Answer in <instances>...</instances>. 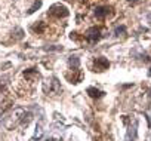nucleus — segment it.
Segmentation results:
<instances>
[{
  "instance_id": "0eeeda50",
  "label": "nucleus",
  "mask_w": 151,
  "mask_h": 141,
  "mask_svg": "<svg viewBox=\"0 0 151 141\" xmlns=\"http://www.w3.org/2000/svg\"><path fill=\"white\" fill-rule=\"evenodd\" d=\"M79 64H80V61H79L77 56H70V65L73 67V70H77Z\"/></svg>"
},
{
  "instance_id": "9d476101",
  "label": "nucleus",
  "mask_w": 151,
  "mask_h": 141,
  "mask_svg": "<svg viewBox=\"0 0 151 141\" xmlns=\"http://www.w3.org/2000/svg\"><path fill=\"white\" fill-rule=\"evenodd\" d=\"M148 74H150V76H151V70H150V73H148Z\"/></svg>"
},
{
  "instance_id": "7ed1b4c3",
  "label": "nucleus",
  "mask_w": 151,
  "mask_h": 141,
  "mask_svg": "<svg viewBox=\"0 0 151 141\" xmlns=\"http://www.w3.org/2000/svg\"><path fill=\"white\" fill-rule=\"evenodd\" d=\"M108 67H110V61L107 58L99 56L93 59V72H105Z\"/></svg>"
},
{
  "instance_id": "1a4fd4ad",
  "label": "nucleus",
  "mask_w": 151,
  "mask_h": 141,
  "mask_svg": "<svg viewBox=\"0 0 151 141\" xmlns=\"http://www.w3.org/2000/svg\"><path fill=\"white\" fill-rule=\"evenodd\" d=\"M124 27H119V28H116V36H120L122 33H124Z\"/></svg>"
},
{
  "instance_id": "f257e3e1",
  "label": "nucleus",
  "mask_w": 151,
  "mask_h": 141,
  "mask_svg": "<svg viewBox=\"0 0 151 141\" xmlns=\"http://www.w3.org/2000/svg\"><path fill=\"white\" fill-rule=\"evenodd\" d=\"M47 15L52 17V18H56V20L67 18V17H68V9H67L64 5H59V3H58V5H53V6L49 9Z\"/></svg>"
},
{
  "instance_id": "6e6552de",
  "label": "nucleus",
  "mask_w": 151,
  "mask_h": 141,
  "mask_svg": "<svg viewBox=\"0 0 151 141\" xmlns=\"http://www.w3.org/2000/svg\"><path fill=\"white\" fill-rule=\"evenodd\" d=\"M40 6H42V2H40V0H36V2L33 3V6L28 9V14H34V12H36V11L40 8Z\"/></svg>"
},
{
  "instance_id": "f03ea898",
  "label": "nucleus",
  "mask_w": 151,
  "mask_h": 141,
  "mask_svg": "<svg viewBox=\"0 0 151 141\" xmlns=\"http://www.w3.org/2000/svg\"><path fill=\"white\" fill-rule=\"evenodd\" d=\"M85 37H86V40H88L89 43H96V42L101 39V30H99L98 27H91V28L86 30Z\"/></svg>"
},
{
  "instance_id": "39448f33",
  "label": "nucleus",
  "mask_w": 151,
  "mask_h": 141,
  "mask_svg": "<svg viewBox=\"0 0 151 141\" xmlns=\"http://www.w3.org/2000/svg\"><path fill=\"white\" fill-rule=\"evenodd\" d=\"M88 94L92 98H101V97H104V92L99 91V89H96V88H88Z\"/></svg>"
},
{
  "instance_id": "20e7f679",
  "label": "nucleus",
  "mask_w": 151,
  "mask_h": 141,
  "mask_svg": "<svg viewBox=\"0 0 151 141\" xmlns=\"http://www.w3.org/2000/svg\"><path fill=\"white\" fill-rule=\"evenodd\" d=\"M111 8H107V6H101V8H96L95 9V17L96 20H105L110 14H111Z\"/></svg>"
},
{
  "instance_id": "9b49d317",
  "label": "nucleus",
  "mask_w": 151,
  "mask_h": 141,
  "mask_svg": "<svg viewBox=\"0 0 151 141\" xmlns=\"http://www.w3.org/2000/svg\"><path fill=\"white\" fill-rule=\"evenodd\" d=\"M129 2H135V0H129Z\"/></svg>"
},
{
  "instance_id": "423d86ee",
  "label": "nucleus",
  "mask_w": 151,
  "mask_h": 141,
  "mask_svg": "<svg viewBox=\"0 0 151 141\" xmlns=\"http://www.w3.org/2000/svg\"><path fill=\"white\" fill-rule=\"evenodd\" d=\"M33 31L37 33V34H42V33L45 31V24H43V22H37V24H34V25H33Z\"/></svg>"
}]
</instances>
